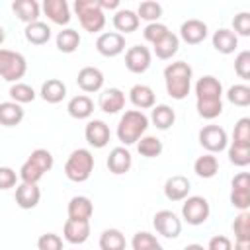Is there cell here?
Returning a JSON list of instances; mask_svg holds the SVG:
<instances>
[{
  "label": "cell",
  "instance_id": "obj_14",
  "mask_svg": "<svg viewBox=\"0 0 250 250\" xmlns=\"http://www.w3.org/2000/svg\"><path fill=\"white\" fill-rule=\"evenodd\" d=\"M84 137H86V143L94 148H104L107 143H109V127L105 121L102 119H92L86 123V129H84Z\"/></svg>",
  "mask_w": 250,
  "mask_h": 250
},
{
  "label": "cell",
  "instance_id": "obj_46",
  "mask_svg": "<svg viewBox=\"0 0 250 250\" xmlns=\"http://www.w3.org/2000/svg\"><path fill=\"white\" fill-rule=\"evenodd\" d=\"M234 72L242 80H250V51H240L234 59Z\"/></svg>",
  "mask_w": 250,
  "mask_h": 250
},
{
  "label": "cell",
  "instance_id": "obj_41",
  "mask_svg": "<svg viewBox=\"0 0 250 250\" xmlns=\"http://www.w3.org/2000/svg\"><path fill=\"white\" fill-rule=\"evenodd\" d=\"M229 160L234 164V166H248L250 164V145H238V143H230L229 146Z\"/></svg>",
  "mask_w": 250,
  "mask_h": 250
},
{
  "label": "cell",
  "instance_id": "obj_15",
  "mask_svg": "<svg viewBox=\"0 0 250 250\" xmlns=\"http://www.w3.org/2000/svg\"><path fill=\"white\" fill-rule=\"evenodd\" d=\"M207 33H209L207 31V23L201 21V20H195V18L186 20L182 23V27H180V39L186 41L188 45H199V43H203L205 37H207Z\"/></svg>",
  "mask_w": 250,
  "mask_h": 250
},
{
  "label": "cell",
  "instance_id": "obj_54",
  "mask_svg": "<svg viewBox=\"0 0 250 250\" xmlns=\"http://www.w3.org/2000/svg\"><path fill=\"white\" fill-rule=\"evenodd\" d=\"M4 39H6V31H4V27L0 25V45L4 43Z\"/></svg>",
  "mask_w": 250,
  "mask_h": 250
},
{
  "label": "cell",
  "instance_id": "obj_9",
  "mask_svg": "<svg viewBox=\"0 0 250 250\" xmlns=\"http://www.w3.org/2000/svg\"><path fill=\"white\" fill-rule=\"evenodd\" d=\"M230 205L238 211L250 209V176L248 172H238L230 182Z\"/></svg>",
  "mask_w": 250,
  "mask_h": 250
},
{
  "label": "cell",
  "instance_id": "obj_38",
  "mask_svg": "<svg viewBox=\"0 0 250 250\" xmlns=\"http://www.w3.org/2000/svg\"><path fill=\"white\" fill-rule=\"evenodd\" d=\"M131 246H133V250H164L162 244L156 240V236L146 232V230L135 232L133 240H131Z\"/></svg>",
  "mask_w": 250,
  "mask_h": 250
},
{
  "label": "cell",
  "instance_id": "obj_16",
  "mask_svg": "<svg viewBox=\"0 0 250 250\" xmlns=\"http://www.w3.org/2000/svg\"><path fill=\"white\" fill-rule=\"evenodd\" d=\"M76 84L82 92L92 94V92H100L104 86V72L96 66H84L78 70L76 76Z\"/></svg>",
  "mask_w": 250,
  "mask_h": 250
},
{
  "label": "cell",
  "instance_id": "obj_31",
  "mask_svg": "<svg viewBox=\"0 0 250 250\" xmlns=\"http://www.w3.org/2000/svg\"><path fill=\"white\" fill-rule=\"evenodd\" d=\"M178 47H180V37L170 31V33H166L160 41H156V43L152 45V51H154V55H156L158 59L168 61V59H172V57L178 53Z\"/></svg>",
  "mask_w": 250,
  "mask_h": 250
},
{
  "label": "cell",
  "instance_id": "obj_30",
  "mask_svg": "<svg viewBox=\"0 0 250 250\" xmlns=\"http://www.w3.org/2000/svg\"><path fill=\"white\" fill-rule=\"evenodd\" d=\"M23 115H25V111H23V107L20 104H16L12 100L0 104V125H4V127H16V125L21 123Z\"/></svg>",
  "mask_w": 250,
  "mask_h": 250
},
{
  "label": "cell",
  "instance_id": "obj_42",
  "mask_svg": "<svg viewBox=\"0 0 250 250\" xmlns=\"http://www.w3.org/2000/svg\"><path fill=\"white\" fill-rule=\"evenodd\" d=\"M227 100L238 107H246V105H250V88L246 84H234L229 88Z\"/></svg>",
  "mask_w": 250,
  "mask_h": 250
},
{
  "label": "cell",
  "instance_id": "obj_7",
  "mask_svg": "<svg viewBox=\"0 0 250 250\" xmlns=\"http://www.w3.org/2000/svg\"><path fill=\"white\" fill-rule=\"evenodd\" d=\"M27 72V61L21 53L10 51V49H0V78L6 82H20Z\"/></svg>",
  "mask_w": 250,
  "mask_h": 250
},
{
  "label": "cell",
  "instance_id": "obj_36",
  "mask_svg": "<svg viewBox=\"0 0 250 250\" xmlns=\"http://www.w3.org/2000/svg\"><path fill=\"white\" fill-rule=\"evenodd\" d=\"M57 49L61 51V53H66V55H70V53H74L76 49H78V45H80V33L76 31V29H72V27H66V29H62V31H59L57 33Z\"/></svg>",
  "mask_w": 250,
  "mask_h": 250
},
{
  "label": "cell",
  "instance_id": "obj_37",
  "mask_svg": "<svg viewBox=\"0 0 250 250\" xmlns=\"http://www.w3.org/2000/svg\"><path fill=\"white\" fill-rule=\"evenodd\" d=\"M137 150L141 156L145 158H156L162 154L164 150V145L158 137H152V135H143L139 141H137Z\"/></svg>",
  "mask_w": 250,
  "mask_h": 250
},
{
  "label": "cell",
  "instance_id": "obj_53",
  "mask_svg": "<svg viewBox=\"0 0 250 250\" xmlns=\"http://www.w3.org/2000/svg\"><path fill=\"white\" fill-rule=\"evenodd\" d=\"M184 250H205V248H203L201 244H188Z\"/></svg>",
  "mask_w": 250,
  "mask_h": 250
},
{
  "label": "cell",
  "instance_id": "obj_12",
  "mask_svg": "<svg viewBox=\"0 0 250 250\" xmlns=\"http://www.w3.org/2000/svg\"><path fill=\"white\" fill-rule=\"evenodd\" d=\"M150 61H152V55H150L148 47H145V45H133L125 51V66L133 74L146 72L150 66Z\"/></svg>",
  "mask_w": 250,
  "mask_h": 250
},
{
  "label": "cell",
  "instance_id": "obj_43",
  "mask_svg": "<svg viewBox=\"0 0 250 250\" xmlns=\"http://www.w3.org/2000/svg\"><path fill=\"white\" fill-rule=\"evenodd\" d=\"M232 232L236 240H250V213L240 211L232 221Z\"/></svg>",
  "mask_w": 250,
  "mask_h": 250
},
{
  "label": "cell",
  "instance_id": "obj_49",
  "mask_svg": "<svg viewBox=\"0 0 250 250\" xmlns=\"http://www.w3.org/2000/svg\"><path fill=\"white\" fill-rule=\"evenodd\" d=\"M18 174L10 166H0V189H10L18 186Z\"/></svg>",
  "mask_w": 250,
  "mask_h": 250
},
{
  "label": "cell",
  "instance_id": "obj_22",
  "mask_svg": "<svg viewBox=\"0 0 250 250\" xmlns=\"http://www.w3.org/2000/svg\"><path fill=\"white\" fill-rule=\"evenodd\" d=\"M43 12L57 25H66L72 18L66 0H45L43 2Z\"/></svg>",
  "mask_w": 250,
  "mask_h": 250
},
{
  "label": "cell",
  "instance_id": "obj_18",
  "mask_svg": "<svg viewBox=\"0 0 250 250\" xmlns=\"http://www.w3.org/2000/svg\"><path fill=\"white\" fill-rule=\"evenodd\" d=\"M189 189H191V184L186 176L182 174H176V176H170L166 182H164V195L166 199L170 201H184L188 195H189Z\"/></svg>",
  "mask_w": 250,
  "mask_h": 250
},
{
  "label": "cell",
  "instance_id": "obj_27",
  "mask_svg": "<svg viewBox=\"0 0 250 250\" xmlns=\"http://www.w3.org/2000/svg\"><path fill=\"white\" fill-rule=\"evenodd\" d=\"M211 41H213L215 51H219L221 55H230V53H234L236 47H238V37L232 33V29H227V27L217 29V31L213 33Z\"/></svg>",
  "mask_w": 250,
  "mask_h": 250
},
{
  "label": "cell",
  "instance_id": "obj_32",
  "mask_svg": "<svg viewBox=\"0 0 250 250\" xmlns=\"http://www.w3.org/2000/svg\"><path fill=\"white\" fill-rule=\"evenodd\" d=\"M148 121H152V125H154L156 129L166 131V129H170V127L174 125V121H176V113H174V109H172L170 105H166V104H158V105L152 107V111H150V119H148Z\"/></svg>",
  "mask_w": 250,
  "mask_h": 250
},
{
  "label": "cell",
  "instance_id": "obj_2",
  "mask_svg": "<svg viewBox=\"0 0 250 250\" xmlns=\"http://www.w3.org/2000/svg\"><path fill=\"white\" fill-rule=\"evenodd\" d=\"M191 78H193V70L189 62L186 61L170 62L164 68V84L168 96L172 100H186L191 90Z\"/></svg>",
  "mask_w": 250,
  "mask_h": 250
},
{
  "label": "cell",
  "instance_id": "obj_50",
  "mask_svg": "<svg viewBox=\"0 0 250 250\" xmlns=\"http://www.w3.org/2000/svg\"><path fill=\"white\" fill-rule=\"evenodd\" d=\"M205 250H232V242H230V238H227L223 234H217L209 240Z\"/></svg>",
  "mask_w": 250,
  "mask_h": 250
},
{
  "label": "cell",
  "instance_id": "obj_40",
  "mask_svg": "<svg viewBox=\"0 0 250 250\" xmlns=\"http://www.w3.org/2000/svg\"><path fill=\"white\" fill-rule=\"evenodd\" d=\"M137 16H139V20H145L148 23H154L162 16V6L158 2H154V0H145V2L139 4Z\"/></svg>",
  "mask_w": 250,
  "mask_h": 250
},
{
  "label": "cell",
  "instance_id": "obj_5",
  "mask_svg": "<svg viewBox=\"0 0 250 250\" xmlns=\"http://www.w3.org/2000/svg\"><path fill=\"white\" fill-rule=\"evenodd\" d=\"M94 170V154L88 148H76L64 162V176L70 182L82 184L92 176Z\"/></svg>",
  "mask_w": 250,
  "mask_h": 250
},
{
  "label": "cell",
  "instance_id": "obj_24",
  "mask_svg": "<svg viewBox=\"0 0 250 250\" xmlns=\"http://www.w3.org/2000/svg\"><path fill=\"white\" fill-rule=\"evenodd\" d=\"M12 12L18 16V20H21L25 25L39 21V14H41V6L37 0H14L12 2Z\"/></svg>",
  "mask_w": 250,
  "mask_h": 250
},
{
  "label": "cell",
  "instance_id": "obj_33",
  "mask_svg": "<svg viewBox=\"0 0 250 250\" xmlns=\"http://www.w3.org/2000/svg\"><path fill=\"white\" fill-rule=\"evenodd\" d=\"M193 172L199 178H203V180H209V178L217 176V172H219V160H217V156L211 154V152H205V154L197 156V160L193 162Z\"/></svg>",
  "mask_w": 250,
  "mask_h": 250
},
{
  "label": "cell",
  "instance_id": "obj_47",
  "mask_svg": "<svg viewBox=\"0 0 250 250\" xmlns=\"http://www.w3.org/2000/svg\"><path fill=\"white\" fill-rule=\"evenodd\" d=\"M37 250H62V238L55 232H45L37 238Z\"/></svg>",
  "mask_w": 250,
  "mask_h": 250
},
{
  "label": "cell",
  "instance_id": "obj_19",
  "mask_svg": "<svg viewBox=\"0 0 250 250\" xmlns=\"http://www.w3.org/2000/svg\"><path fill=\"white\" fill-rule=\"evenodd\" d=\"M131 164H133V156L131 152L125 148V146H115L109 150V156H107V170L115 176H121L125 172L131 170Z\"/></svg>",
  "mask_w": 250,
  "mask_h": 250
},
{
  "label": "cell",
  "instance_id": "obj_20",
  "mask_svg": "<svg viewBox=\"0 0 250 250\" xmlns=\"http://www.w3.org/2000/svg\"><path fill=\"white\" fill-rule=\"evenodd\" d=\"M62 236L70 244H82V242H86L88 236H90V221L66 219V223L62 227Z\"/></svg>",
  "mask_w": 250,
  "mask_h": 250
},
{
  "label": "cell",
  "instance_id": "obj_25",
  "mask_svg": "<svg viewBox=\"0 0 250 250\" xmlns=\"http://www.w3.org/2000/svg\"><path fill=\"white\" fill-rule=\"evenodd\" d=\"M66 213H68V219H74V221H90V217L94 213V205H92L90 197H86V195H74L68 201Z\"/></svg>",
  "mask_w": 250,
  "mask_h": 250
},
{
  "label": "cell",
  "instance_id": "obj_11",
  "mask_svg": "<svg viewBox=\"0 0 250 250\" xmlns=\"http://www.w3.org/2000/svg\"><path fill=\"white\" fill-rule=\"evenodd\" d=\"M152 225H154V230L164 238H178L182 232V221L174 211H168V209L156 211L152 217Z\"/></svg>",
  "mask_w": 250,
  "mask_h": 250
},
{
  "label": "cell",
  "instance_id": "obj_34",
  "mask_svg": "<svg viewBox=\"0 0 250 250\" xmlns=\"http://www.w3.org/2000/svg\"><path fill=\"white\" fill-rule=\"evenodd\" d=\"M23 35L31 45H45L51 39V27L45 21H33L25 25Z\"/></svg>",
  "mask_w": 250,
  "mask_h": 250
},
{
  "label": "cell",
  "instance_id": "obj_52",
  "mask_svg": "<svg viewBox=\"0 0 250 250\" xmlns=\"http://www.w3.org/2000/svg\"><path fill=\"white\" fill-rule=\"evenodd\" d=\"M232 250H250V240H236Z\"/></svg>",
  "mask_w": 250,
  "mask_h": 250
},
{
  "label": "cell",
  "instance_id": "obj_8",
  "mask_svg": "<svg viewBox=\"0 0 250 250\" xmlns=\"http://www.w3.org/2000/svg\"><path fill=\"white\" fill-rule=\"evenodd\" d=\"M211 215V205L201 195H188L182 203V217L188 225H203Z\"/></svg>",
  "mask_w": 250,
  "mask_h": 250
},
{
  "label": "cell",
  "instance_id": "obj_51",
  "mask_svg": "<svg viewBox=\"0 0 250 250\" xmlns=\"http://www.w3.org/2000/svg\"><path fill=\"white\" fill-rule=\"evenodd\" d=\"M98 6L100 10L105 14V10H119V0H98Z\"/></svg>",
  "mask_w": 250,
  "mask_h": 250
},
{
  "label": "cell",
  "instance_id": "obj_4",
  "mask_svg": "<svg viewBox=\"0 0 250 250\" xmlns=\"http://www.w3.org/2000/svg\"><path fill=\"white\" fill-rule=\"evenodd\" d=\"M55 164L53 154L47 148H35L20 168V180L23 184H37Z\"/></svg>",
  "mask_w": 250,
  "mask_h": 250
},
{
  "label": "cell",
  "instance_id": "obj_23",
  "mask_svg": "<svg viewBox=\"0 0 250 250\" xmlns=\"http://www.w3.org/2000/svg\"><path fill=\"white\" fill-rule=\"evenodd\" d=\"M41 199V189L37 184H18L16 186V203L21 209H33L39 205Z\"/></svg>",
  "mask_w": 250,
  "mask_h": 250
},
{
  "label": "cell",
  "instance_id": "obj_45",
  "mask_svg": "<svg viewBox=\"0 0 250 250\" xmlns=\"http://www.w3.org/2000/svg\"><path fill=\"white\" fill-rule=\"evenodd\" d=\"M166 33H170V29H168V25H164V23H160V21H154V23H146V27L143 29V37L148 41V43H156V41H160Z\"/></svg>",
  "mask_w": 250,
  "mask_h": 250
},
{
  "label": "cell",
  "instance_id": "obj_3",
  "mask_svg": "<svg viewBox=\"0 0 250 250\" xmlns=\"http://www.w3.org/2000/svg\"><path fill=\"white\" fill-rule=\"evenodd\" d=\"M148 129V117L139 109H127L117 123V139L129 146L135 145Z\"/></svg>",
  "mask_w": 250,
  "mask_h": 250
},
{
  "label": "cell",
  "instance_id": "obj_21",
  "mask_svg": "<svg viewBox=\"0 0 250 250\" xmlns=\"http://www.w3.org/2000/svg\"><path fill=\"white\" fill-rule=\"evenodd\" d=\"M129 100L131 104L143 111V109H152L156 105V96H154V90L146 84H135L131 90H129Z\"/></svg>",
  "mask_w": 250,
  "mask_h": 250
},
{
  "label": "cell",
  "instance_id": "obj_26",
  "mask_svg": "<svg viewBox=\"0 0 250 250\" xmlns=\"http://www.w3.org/2000/svg\"><path fill=\"white\" fill-rule=\"evenodd\" d=\"M139 16L137 12L133 10H127V8H119L115 14H113V27L117 29V33H133L139 29Z\"/></svg>",
  "mask_w": 250,
  "mask_h": 250
},
{
  "label": "cell",
  "instance_id": "obj_35",
  "mask_svg": "<svg viewBox=\"0 0 250 250\" xmlns=\"http://www.w3.org/2000/svg\"><path fill=\"white\" fill-rule=\"evenodd\" d=\"M100 250H125L127 240L119 229H105L100 234Z\"/></svg>",
  "mask_w": 250,
  "mask_h": 250
},
{
  "label": "cell",
  "instance_id": "obj_10",
  "mask_svg": "<svg viewBox=\"0 0 250 250\" xmlns=\"http://www.w3.org/2000/svg\"><path fill=\"white\" fill-rule=\"evenodd\" d=\"M199 145H201L207 152L215 154V152H221V150L227 148V145H229V135H227V131H225L223 127H219V125H205V127L199 131Z\"/></svg>",
  "mask_w": 250,
  "mask_h": 250
},
{
  "label": "cell",
  "instance_id": "obj_39",
  "mask_svg": "<svg viewBox=\"0 0 250 250\" xmlns=\"http://www.w3.org/2000/svg\"><path fill=\"white\" fill-rule=\"evenodd\" d=\"M10 98H12V102H16V104H29V102H33L35 100V90L29 86V84H25V82H16V84H12L10 86Z\"/></svg>",
  "mask_w": 250,
  "mask_h": 250
},
{
  "label": "cell",
  "instance_id": "obj_1",
  "mask_svg": "<svg viewBox=\"0 0 250 250\" xmlns=\"http://www.w3.org/2000/svg\"><path fill=\"white\" fill-rule=\"evenodd\" d=\"M195 107L199 117L209 121L223 113V84L219 78L207 74L195 82Z\"/></svg>",
  "mask_w": 250,
  "mask_h": 250
},
{
  "label": "cell",
  "instance_id": "obj_48",
  "mask_svg": "<svg viewBox=\"0 0 250 250\" xmlns=\"http://www.w3.org/2000/svg\"><path fill=\"white\" fill-rule=\"evenodd\" d=\"M232 27H234V35L238 37H248L250 35V14L248 12H240L232 18Z\"/></svg>",
  "mask_w": 250,
  "mask_h": 250
},
{
  "label": "cell",
  "instance_id": "obj_29",
  "mask_svg": "<svg viewBox=\"0 0 250 250\" xmlns=\"http://www.w3.org/2000/svg\"><path fill=\"white\" fill-rule=\"evenodd\" d=\"M66 111L74 119H88L92 115V111H94V102L90 100V96L78 94V96H74V98L68 100Z\"/></svg>",
  "mask_w": 250,
  "mask_h": 250
},
{
  "label": "cell",
  "instance_id": "obj_6",
  "mask_svg": "<svg viewBox=\"0 0 250 250\" xmlns=\"http://www.w3.org/2000/svg\"><path fill=\"white\" fill-rule=\"evenodd\" d=\"M74 12L80 20V25L88 33H98L105 25V14L100 10L98 0H76Z\"/></svg>",
  "mask_w": 250,
  "mask_h": 250
},
{
  "label": "cell",
  "instance_id": "obj_13",
  "mask_svg": "<svg viewBox=\"0 0 250 250\" xmlns=\"http://www.w3.org/2000/svg\"><path fill=\"white\" fill-rule=\"evenodd\" d=\"M96 49L104 57H117L125 51V35H121L117 31L100 33L96 39Z\"/></svg>",
  "mask_w": 250,
  "mask_h": 250
},
{
  "label": "cell",
  "instance_id": "obj_28",
  "mask_svg": "<svg viewBox=\"0 0 250 250\" xmlns=\"http://www.w3.org/2000/svg\"><path fill=\"white\" fill-rule=\"evenodd\" d=\"M39 96L47 102V104H59L66 98V84L59 78H49L41 84V92Z\"/></svg>",
  "mask_w": 250,
  "mask_h": 250
},
{
  "label": "cell",
  "instance_id": "obj_44",
  "mask_svg": "<svg viewBox=\"0 0 250 250\" xmlns=\"http://www.w3.org/2000/svg\"><path fill=\"white\" fill-rule=\"evenodd\" d=\"M230 143H238V145H250V117H240L234 125V133H232V141Z\"/></svg>",
  "mask_w": 250,
  "mask_h": 250
},
{
  "label": "cell",
  "instance_id": "obj_17",
  "mask_svg": "<svg viewBox=\"0 0 250 250\" xmlns=\"http://www.w3.org/2000/svg\"><path fill=\"white\" fill-rule=\"evenodd\" d=\"M98 105H100V109L104 113H109V115L119 113L125 107V94H123V90H119V88H105V90H102V94L98 98Z\"/></svg>",
  "mask_w": 250,
  "mask_h": 250
}]
</instances>
